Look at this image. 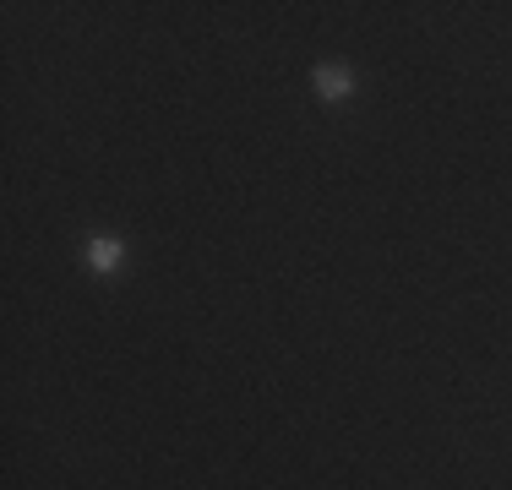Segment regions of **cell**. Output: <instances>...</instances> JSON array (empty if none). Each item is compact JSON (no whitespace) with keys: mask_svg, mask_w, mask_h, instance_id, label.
I'll list each match as a JSON object with an SVG mask.
<instances>
[{"mask_svg":"<svg viewBox=\"0 0 512 490\" xmlns=\"http://www.w3.org/2000/svg\"><path fill=\"white\" fill-rule=\"evenodd\" d=\"M88 267L99 278H115L120 267H126V240H115V235H93L88 240Z\"/></svg>","mask_w":512,"mask_h":490,"instance_id":"cell-1","label":"cell"},{"mask_svg":"<svg viewBox=\"0 0 512 490\" xmlns=\"http://www.w3.org/2000/svg\"><path fill=\"white\" fill-rule=\"evenodd\" d=\"M311 82H316V98H322V104H349V98H355V77H349L344 66H316Z\"/></svg>","mask_w":512,"mask_h":490,"instance_id":"cell-2","label":"cell"}]
</instances>
